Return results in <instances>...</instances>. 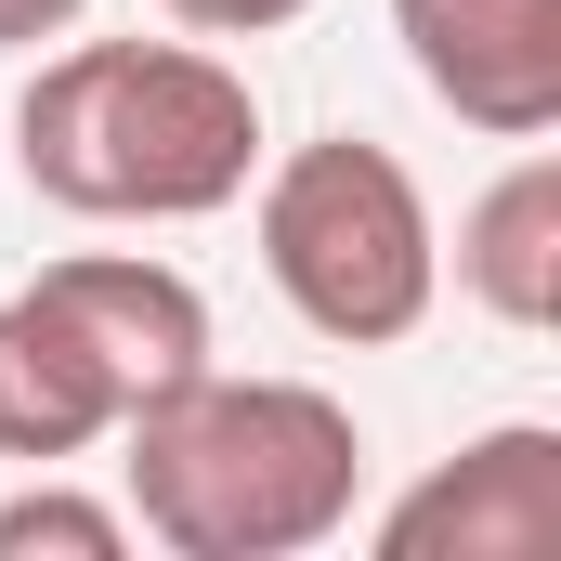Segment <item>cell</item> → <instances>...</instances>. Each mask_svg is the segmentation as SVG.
<instances>
[{"mask_svg":"<svg viewBox=\"0 0 561 561\" xmlns=\"http://www.w3.org/2000/svg\"><path fill=\"white\" fill-rule=\"evenodd\" d=\"M118 379H105V353L79 340V313L53 300V287H13L0 300V457H26V470H66V457H92V444H118Z\"/></svg>","mask_w":561,"mask_h":561,"instance_id":"8992f818","label":"cell"},{"mask_svg":"<svg viewBox=\"0 0 561 561\" xmlns=\"http://www.w3.org/2000/svg\"><path fill=\"white\" fill-rule=\"evenodd\" d=\"M13 170L79 222H209L262 170V92L209 39H66L13 105Z\"/></svg>","mask_w":561,"mask_h":561,"instance_id":"6da1fadb","label":"cell"},{"mask_svg":"<svg viewBox=\"0 0 561 561\" xmlns=\"http://www.w3.org/2000/svg\"><path fill=\"white\" fill-rule=\"evenodd\" d=\"M249 183H262V275H275V300L313 340L392 353V340L431 327L444 236H431V196L392 144L313 131V144H287L275 170H249Z\"/></svg>","mask_w":561,"mask_h":561,"instance_id":"3957f363","label":"cell"},{"mask_svg":"<svg viewBox=\"0 0 561 561\" xmlns=\"http://www.w3.org/2000/svg\"><path fill=\"white\" fill-rule=\"evenodd\" d=\"M183 39H275V26H300L313 0H157Z\"/></svg>","mask_w":561,"mask_h":561,"instance_id":"30bf717a","label":"cell"},{"mask_svg":"<svg viewBox=\"0 0 561 561\" xmlns=\"http://www.w3.org/2000/svg\"><path fill=\"white\" fill-rule=\"evenodd\" d=\"M419 92L483 144L561 131V0H392Z\"/></svg>","mask_w":561,"mask_h":561,"instance_id":"277c9868","label":"cell"},{"mask_svg":"<svg viewBox=\"0 0 561 561\" xmlns=\"http://www.w3.org/2000/svg\"><path fill=\"white\" fill-rule=\"evenodd\" d=\"M39 287L79 313V340L105 353L118 405H157V392H183L209 366V300H196V275H170L144 249H79V262H53Z\"/></svg>","mask_w":561,"mask_h":561,"instance_id":"52a82bcc","label":"cell"},{"mask_svg":"<svg viewBox=\"0 0 561 561\" xmlns=\"http://www.w3.org/2000/svg\"><path fill=\"white\" fill-rule=\"evenodd\" d=\"M0 561H131V510L39 470L26 496H0Z\"/></svg>","mask_w":561,"mask_h":561,"instance_id":"9c48e42d","label":"cell"},{"mask_svg":"<svg viewBox=\"0 0 561 561\" xmlns=\"http://www.w3.org/2000/svg\"><path fill=\"white\" fill-rule=\"evenodd\" d=\"M379 549L392 561H549L561 549V431L549 419L470 431L431 483H405L379 510Z\"/></svg>","mask_w":561,"mask_h":561,"instance_id":"5b68a950","label":"cell"},{"mask_svg":"<svg viewBox=\"0 0 561 561\" xmlns=\"http://www.w3.org/2000/svg\"><path fill=\"white\" fill-rule=\"evenodd\" d=\"M457 287L496 313V327H561V157L523 144L470 209H457Z\"/></svg>","mask_w":561,"mask_h":561,"instance_id":"ba28073f","label":"cell"},{"mask_svg":"<svg viewBox=\"0 0 561 561\" xmlns=\"http://www.w3.org/2000/svg\"><path fill=\"white\" fill-rule=\"evenodd\" d=\"M118 483H131V536L170 561H300L327 549L366 496V431L313 379H236L196 366L183 392H157L118 419Z\"/></svg>","mask_w":561,"mask_h":561,"instance_id":"7a4b0ae2","label":"cell"},{"mask_svg":"<svg viewBox=\"0 0 561 561\" xmlns=\"http://www.w3.org/2000/svg\"><path fill=\"white\" fill-rule=\"evenodd\" d=\"M92 0H0V53H39V39H66Z\"/></svg>","mask_w":561,"mask_h":561,"instance_id":"8fae6325","label":"cell"}]
</instances>
